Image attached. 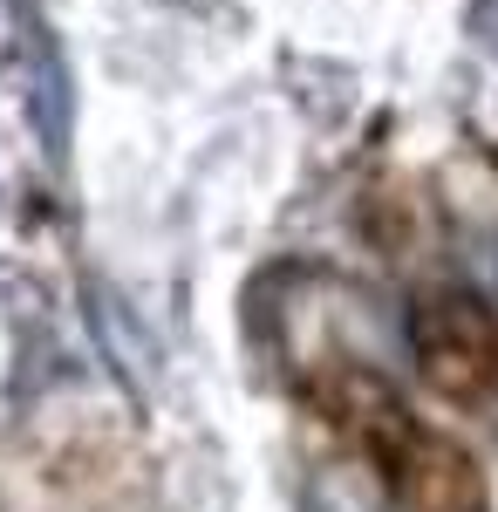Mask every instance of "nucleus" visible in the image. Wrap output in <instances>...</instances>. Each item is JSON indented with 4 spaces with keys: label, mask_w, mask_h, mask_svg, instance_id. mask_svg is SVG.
I'll use <instances>...</instances> for the list:
<instances>
[{
    "label": "nucleus",
    "mask_w": 498,
    "mask_h": 512,
    "mask_svg": "<svg viewBox=\"0 0 498 512\" xmlns=\"http://www.w3.org/2000/svg\"><path fill=\"white\" fill-rule=\"evenodd\" d=\"M28 69H41L35 28H28V14H21V0H0V82H21Z\"/></svg>",
    "instance_id": "obj_1"
}]
</instances>
